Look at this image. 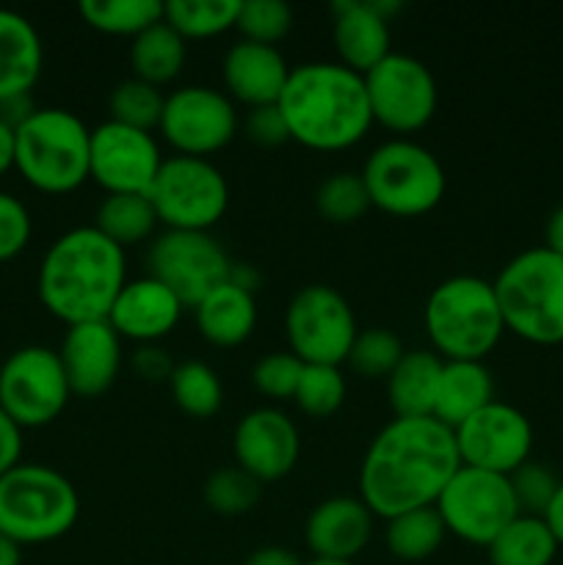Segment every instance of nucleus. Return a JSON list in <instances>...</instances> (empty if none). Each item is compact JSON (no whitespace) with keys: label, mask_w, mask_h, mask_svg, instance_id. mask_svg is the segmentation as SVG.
<instances>
[{"label":"nucleus","mask_w":563,"mask_h":565,"mask_svg":"<svg viewBox=\"0 0 563 565\" xmlns=\"http://www.w3.org/2000/svg\"><path fill=\"white\" fill-rule=\"evenodd\" d=\"M458 469L461 458L447 425L434 417H395L364 452L359 497L373 516H401L436 505Z\"/></svg>","instance_id":"f257e3e1"},{"label":"nucleus","mask_w":563,"mask_h":565,"mask_svg":"<svg viewBox=\"0 0 563 565\" xmlns=\"http://www.w3.org/2000/svg\"><path fill=\"white\" fill-rule=\"evenodd\" d=\"M127 285L125 248L97 226L64 232L39 265L36 290L53 318L66 326L108 320L110 307Z\"/></svg>","instance_id":"f03ea898"},{"label":"nucleus","mask_w":563,"mask_h":565,"mask_svg":"<svg viewBox=\"0 0 563 565\" xmlns=\"http://www.w3.org/2000/svg\"><path fill=\"white\" fill-rule=\"evenodd\" d=\"M290 141L318 152H340L362 141L373 125L364 75L340 61H312L290 70L279 97Z\"/></svg>","instance_id":"7ed1b4c3"},{"label":"nucleus","mask_w":563,"mask_h":565,"mask_svg":"<svg viewBox=\"0 0 563 565\" xmlns=\"http://www.w3.org/2000/svg\"><path fill=\"white\" fill-rule=\"evenodd\" d=\"M423 323L445 362H484L506 331L495 285L469 274L450 276L431 290Z\"/></svg>","instance_id":"20e7f679"},{"label":"nucleus","mask_w":563,"mask_h":565,"mask_svg":"<svg viewBox=\"0 0 563 565\" xmlns=\"http://www.w3.org/2000/svg\"><path fill=\"white\" fill-rule=\"evenodd\" d=\"M495 285L506 331L533 345L563 342V257L535 246L502 265Z\"/></svg>","instance_id":"39448f33"},{"label":"nucleus","mask_w":563,"mask_h":565,"mask_svg":"<svg viewBox=\"0 0 563 565\" xmlns=\"http://www.w3.org/2000/svg\"><path fill=\"white\" fill-rule=\"evenodd\" d=\"M81 497L44 463H17L0 475V533L14 544H47L75 527Z\"/></svg>","instance_id":"423d86ee"},{"label":"nucleus","mask_w":563,"mask_h":565,"mask_svg":"<svg viewBox=\"0 0 563 565\" xmlns=\"http://www.w3.org/2000/svg\"><path fill=\"white\" fill-rule=\"evenodd\" d=\"M14 136V166L36 191L70 193L88 180L92 130L72 110L39 108Z\"/></svg>","instance_id":"0eeeda50"},{"label":"nucleus","mask_w":563,"mask_h":565,"mask_svg":"<svg viewBox=\"0 0 563 565\" xmlns=\"http://www.w3.org/2000/svg\"><path fill=\"white\" fill-rule=\"evenodd\" d=\"M362 180L370 204L397 218L425 215L445 196V169L431 149L408 138H392L364 160Z\"/></svg>","instance_id":"6e6552de"},{"label":"nucleus","mask_w":563,"mask_h":565,"mask_svg":"<svg viewBox=\"0 0 563 565\" xmlns=\"http://www.w3.org/2000/svg\"><path fill=\"white\" fill-rule=\"evenodd\" d=\"M147 196L166 230L210 232L226 213L230 185L208 158L174 154L163 160Z\"/></svg>","instance_id":"1a4fd4ad"},{"label":"nucleus","mask_w":563,"mask_h":565,"mask_svg":"<svg viewBox=\"0 0 563 565\" xmlns=\"http://www.w3.org/2000/svg\"><path fill=\"white\" fill-rule=\"evenodd\" d=\"M434 508L447 533L472 546H489L519 516L511 480L472 467L453 475Z\"/></svg>","instance_id":"9d476101"},{"label":"nucleus","mask_w":563,"mask_h":565,"mask_svg":"<svg viewBox=\"0 0 563 565\" xmlns=\"http://www.w3.org/2000/svg\"><path fill=\"white\" fill-rule=\"evenodd\" d=\"M285 331L293 356L304 364L348 362L357 340V318L351 303L329 285H309L293 296L285 312Z\"/></svg>","instance_id":"9b49d317"},{"label":"nucleus","mask_w":563,"mask_h":565,"mask_svg":"<svg viewBox=\"0 0 563 565\" xmlns=\"http://www.w3.org/2000/svg\"><path fill=\"white\" fill-rule=\"evenodd\" d=\"M72 390L66 384L59 351L44 345H28L11 353L0 367V408L20 428H42L70 403Z\"/></svg>","instance_id":"f8f14e48"},{"label":"nucleus","mask_w":563,"mask_h":565,"mask_svg":"<svg viewBox=\"0 0 563 565\" xmlns=\"http://www.w3.org/2000/svg\"><path fill=\"white\" fill-rule=\"evenodd\" d=\"M147 276L169 287L182 307H196L232 274L224 246L210 232L185 230H166L155 237L147 254Z\"/></svg>","instance_id":"ddd939ff"},{"label":"nucleus","mask_w":563,"mask_h":565,"mask_svg":"<svg viewBox=\"0 0 563 565\" xmlns=\"http://www.w3.org/2000/svg\"><path fill=\"white\" fill-rule=\"evenodd\" d=\"M373 121L392 132H417L434 119L439 88L428 66L406 53H390L364 75Z\"/></svg>","instance_id":"4468645a"},{"label":"nucleus","mask_w":563,"mask_h":565,"mask_svg":"<svg viewBox=\"0 0 563 565\" xmlns=\"http://www.w3.org/2000/svg\"><path fill=\"white\" fill-rule=\"evenodd\" d=\"M158 127L177 154L208 158L235 138L237 110L230 94L210 86H182L166 97Z\"/></svg>","instance_id":"2eb2a0df"},{"label":"nucleus","mask_w":563,"mask_h":565,"mask_svg":"<svg viewBox=\"0 0 563 565\" xmlns=\"http://www.w3.org/2000/svg\"><path fill=\"white\" fill-rule=\"evenodd\" d=\"M456 447L461 467L484 469L495 475H511L530 461L533 452V425L517 406L491 401L456 430Z\"/></svg>","instance_id":"dca6fc26"},{"label":"nucleus","mask_w":563,"mask_h":565,"mask_svg":"<svg viewBox=\"0 0 563 565\" xmlns=\"http://www.w3.org/2000/svg\"><path fill=\"white\" fill-rule=\"evenodd\" d=\"M163 158L152 132L108 119L92 130L88 177L108 193H149Z\"/></svg>","instance_id":"f3484780"},{"label":"nucleus","mask_w":563,"mask_h":565,"mask_svg":"<svg viewBox=\"0 0 563 565\" xmlns=\"http://www.w3.org/2000/svg\"><path fill=\"white\" fill-rule=\"evenodd\" d=\"M232 452L237 467L246 469L259 483H270L293 472L301 456V436L285 412L263 406L237 423Z\"/></svg>","instance_id":"a211bd4d"},{"label":"nucleus","mask_w":563,"mask_h":565,"mask_svg":"<svg viewBox=\"0 0 563 565\" xmlns=\"http://www.w3.org/2000/svg\"><path fill=\"white\" fill-rule=\"evenodd\" d=\"M59 359L72 395L92 401L105 395L119 375L121 337L108 320L66 326Z\"/></svg>","instance_id":"6ab92c4d"},{"label":"nucleus","mask_w":563,"mask_h":565,"mask_svg":"<svg viewBox=\"0 0 563 565\" xmlns=\"http://www.w3.org/2000/svg\"><path fill=\"white\" fill-rule=\"evenodd\" d=\"M373 539V511L362 502V497H331L312 508L304 524L312 557L320 561H348L362 555L364 546Z\"/></svg>","instance_id":"aec40b11"},{"label":"nucleus","mask_w":563,"mask_h":565,"mask_svg":"<svg viewBox=\"0 0 563 565\" xmlns=\"http://www.w3.org/2000/svg\"><path fill=\"white\" fill-rule=\"evenodd\" d=\"M180 318L182 301L152 276L127 281L108 312V323L114 326L116 334L141 345L163 340L177 329Z\"/></svg>","instance_id":"412c9836"},{"label":"nucleus","mask_w":563,"mask_h":565,"mask_svg":"<svg viewBox=\"0 0 563 565\" xmlns=\"http://www.w3.org/2000/svg\"><path fill=\"white\" fill-rule=\"evenodd\" d=\"M221 75H224L230 99H237L248 108H259V105L279 103L287 77H290V66L279 47L241 39L226 50Z\"/></svg>","instance_id":"4be33fe9"},{"label":"nucleus","mask_w":563,"mask_h":565,"mask_svg":"<svg viewBox=\"0 0 563 565\" xmlns=\"http://www.w3.org/2000/svg\"><path fill=\"white\" fill-rule=\"evenodd\" d=\"M334 11V47L340 64L348 70L368 75L375 64L392 53L390 22L373 11L368 0H340L331 6Z\"/></svg>","instance_id":"5701e85b"},{"label":"nucleus","mask_w":563,"mask_h":565,"mask_svg":"<svg viewBox=\"0 0 563 565\" xmlns=\"http://www.w3.org/2000/svg\"><path fill=\"white\" fill-rule=\"evenodd\" d=\"M196 326L210 345L235 348L252 337L257 326V301L254 292L241 287L237 281L226 279L215 290H210L202 301L193 307Z\"/></svg>","instance_id":"b1692460"},{"label":"nucleus","mask_w":563,"mask_h":565,"mask_svg":"<svg viewBox=\"0 0 563 565\" xmlns=\"http://www.w3.org/2000/svg\"><path fill=\"white\" fill-rule=\"evenodd\" d=\"M42 39L31 20L0 9V99L31 94L42 75Z\"/></svg>","instance_id":"393cba45"},{"label":"nucleus","mask_w":563,"mask_h":565,"mask_svg":"<svg viewBox=\"0 0 563 565\" xmlns=\"http://www.w3.org/2000/svg\"><path fill=\"white\" fill-rule=\"evenodd\" d=\"M495 401V381L484 362H445L436 390L434 419L456 430L464 419L472 417Z\"/></svg>","instance_id":"a878e982"},{"label":"nucleus","mask_w":563,"mask_h":565,"mask_svg":"<svg viewBox=\"0 0 563 565\" xmlns=\"http://www.w3.org/2000/svg\"><path fill=\"white\" fill-rule=\"evenodd\" d=\"M442 359L431 351H406L386 379V397L395 417H434Z\"/></svg>","instance_id":"bb28decb"},{"label":"nucleus","mask_w":563,"mask_h":565,"mask_svg":"<svg viewBox=\"0 0 563 565\" xmlns=\"http://www.w3.org/2000/svg\"><path fill=\"white\" fill-rule=\"evenodd\" d=\"M182 64H185V39L169 22L160 20L158 25L132 36L130 66L138 81L163 86L180 75Z\"/></svg>","instance_id":"cd10ccee"},{"label":"nucleus","mask_w":563,"mask_h":565,"mask_svg":"<svg viewBox=\"0 0 563 565\" xmlns=\"http://www.w3.org/2000/svg\"><path fill=\"white\" fill-rule=\"evenodd\" d=\"M486 550L491 565H552L561 546L544 516L519 513Z\"/></svg>","instance_id":"c85d7f7f"},{"label":"nucleus","mask_w":563,"mask_h":565,"mask_svg":"<svg viewBox=\"0 0 563 565\" xmlns=\"http://www.w3.org/2000/svg\"><path fill=\"white\" fill-rule=\"evenodd\" d=\"M158 224L147 193H108L94 215V226L121 248L144 243Z\"/></svg>","instance_id":"c756f323"},{"label":"nucleus","mask_w":563,"mask_h":565,"mask_svg":"<svg viewBox=\"0 0 563 565\" xmlns=\"http://www.w3.org/2000/svg\"><path fill=\"white\" fill-rule=\"evenodd\" d=\"M447 527L434 505L406 511L401 516L386 519L384 541L392 557L403 563L428 561L445 541Z\"/></svg>","instance_id":"7c9ffc66"},{"label":"nucleus","mask_w":563,"mask_h":565,"mask_svg":"<svg viewBox=\"0 0 563 565\" xmlns=\"http://www.w3.org/2000/svg\"><path fill=\"white\" fill-rule=\"evenodd\" d=\"M83 22L110 36H138L163 20V3L158 0H81Z\"/></svg>","instance_id":"2f4dec72"},{"label":"nucleus","mask_w":563,"mask_h":565,"mask_svg":"<svg viewBox=\"0 0 563 565\" xmlns=\"http://www.w3.org/2000/svg\"><path fill=\"white\" fill-rule=\"evenodd\" d=\"M241 0H169L163 3V22L182 39H210L237 25Z\"/></svg>","instance_id":"473e14b6"},{"label":"nucleus","mask_w":563,"mask_h":565,"mask_svg":"<svg viewBox=\"0 0 563 565\" xmlns=\"http://www.w3.org/2000/svg\"><path fill=\"white\" fill-rule=\"evenodd\" d=\"M169 386L174 403L188 417L208 419L219 414L221 403H224V390H221L215 370L210 364L196 362V359L177 364L169 379Z\"/></svg>","instance_id":"72a5a7b5"},{"label":"nucleus","mask_w":563,"mask_h":565,"mask_svg":"<svg viewBox=\"0 0 563 565\" xmlns=\"http://www.w3.org/2000/svg\"><path fill=\"white\" fill-rule=\"evenodd\" d=\"M315 207L331 224H353L373 204H370V193L362 174L337 171V174L326 177L318 185V191H315Z\"/></svg>","instance_id":"f704fd0d"},{"label":"nucleus","mask_w":563,"mask_h":565,"mask_svg":"<svg viewBox=\"0 0 563 565\" xmlns=\"http://www.w3.org/2000/svg\"><path fill=\"white\" fill-rule=\"evenodd\" d=\"M346 375L334 364H304L301 381L293 395L296 406L309 417H331L346 403Z\"/></svg>","instance_id":"c9c22d12"},{"label":"nucleus","mask_w":563,"mask_h":565,"mask_svg":"<svg viewBox=\"0 0 563 565\" xmlns=\"http://www.w3.org/2000/svg\"><path fill=\"white\" fill-rule=\"evenodd\" d=\"M259 497H263V483L237 463L215 469L204 483V502L210 511L221 516H243L257 505Z\"/></svg>","instance_id":"e433bc0d"},{"label":"nucleus","mask_w":563,"mask_h":565,"mask_svg":"<svg viewBox=\"0 0 563 565\" xmlns=\"http://www.w3.org/2000/svg\"><path fill=\"white\" fill-rule=\"evenodd\" d=\"M163 103L166 97L160 94L158 86L138 81V77H127V81H121L108 97L110 119L119 121V125L149 132L152 127L160 125Z\"/></svg>","instance_id":"4c0bfd02"},{"label":"nucleus","mask_w":563,"mask_h":565,"mask_svg":"<svg viewBox=\"0 0 563 565\" xmlns=\"http://www.w3.org/2000/svg\"><path fill=\"white\" fill-rule=\"evenodd\" d=\"M403 353L406 351H403L401 337L392 334L390 329H364L353 340L348 364L353 373L364 375V379H390Z\"/></svg>","instance_id":"58836bf2"},{"label":"nucleus","mask_w":563,"mask_h":565,"mask_svg":"<svg viewBox=\"0 0 563 565\" xmlns=\"http://www.w3.org/2000/svg\"><path fill=\"white\" fill-rule=\"evenodd\" d=\"M235 28L248 42L276 47V42H282L290 33L293 9L285 0H241V14H237Z\"/></svg>","instance_id":"ea45409f"},{"label":"nucleus","mask_w":563,"mask_h":565,"mask_svg":"<svg viewBox=\"0 0 563 565\" xmlns=\"http://www.w3.org/2000/svg\"><path fill=\"white\" fill-rule=\"evenodd\" d=\"M508 480H511L519 513H524V516H544L552 497H555L557 483H561L555 472L539 461H524L522 467L508 475Z\"/></svg>","instance_id":"a19ab883"},{"label":"nucleus","mask_w":563,"mask_h":565,"mask_svg":"<svg viewBox=\"0 0 563 565\" xmlns=\"http://www.w3.org/2000/svg\"><path fill=\"white\" fill-rule=\"evenodd\" d=\"M304 362L298 356H293L290 351H276L268 356L259 359L252 367V384L263 392L270 401H287L296 395L298 381H301Z\"/></svg>","instance_id":"79ce46f5"},{"label":"nucleus","mask_w":563,"mask_h":565,"mask_svg":"<svg viewBox=\"0 0 563 565\" xmlns=\"http://www.w3.org/2000/svg\"><path fill=\"white\" fill-rule=\"evenodd\" d=\"M31 241V215L11 193L0 191V263L17 257Z\"/></svg>","instance_id":"37998d69"},{"label":"nucleus","mask_w":563,"mask_h":565,"mask_svg":"<svg viewBox=\"0 0 563 565\" xmlns=\"http://www.w3.org/2000/svg\"><path fill=\"white\" fill-rule=\"evenodd\" d=\"M243 132L248 136V141L259 143V147H279V143L290 141V132H287L279 105L248 108L246 121H243Z\"/></svg>","instance_id":"c03bdc74"},{"label":"nucleus","mask_w":563,"mask_h":565,"mask_svg":"<svg viewBox=\"0 0 563 565\" xmlns=\"http://www.w3.org/2000/svg\"><path fill=\"white\" fill-rule=\"evenodd\" d=\"M177 364L171 362L169 353L158 345H141L132 353V370L147 381H169Z\"/></svg>","instance_id":"a18cd8bd"},{"label":"nucleus","mask_w":563,"mask_h":565,"mask_svg":"<svg viewBox=\"0 0 563 565\" xmlns=\"http://www.w3.org/2000/svg\"><path fill=\"white\" fill-rule=\"evenodd\" d=\"M22 456V428L0 408V475L14 469Z\"/></svg>","instance_id":"49530a36"},{"label":"nucleus","mask_w":563,"mask_h":565,"mask_svg":"<svg viewBox=\"0 0 563 565\" xmlns=\"http://www.w3.org/2000/svg\"><path fill=\"white\" fill-rule=\"evenodd\" d=\"M36 110L39 108L33 105L31 94H17V97L0 99V121H3V125H9L11 130H17V127L25 125V121L31 119Z\"/></svg>","instance_id":"de8ad7c7"},{"label":"nucleus","mask_w":563,"mask_h":565,"mask_svg":"<svg viewBox=\"0 0 563 565\" xmlns=\"http://www.w3.org/2000/svg\"><path fill=\"white\" fill-rule=\"evenodd\" d=\"M243 565H304V561L287 546H259Z\"/></svg>","instance_id":"09e8293b"},{"label":"nucleus","mask_w":563,"mask_h":565,"mask_svg":"<svg viewBox=\"0 0 563 565\" xmlns=\"http://www.w3.org/2000/svg\"><path fill=\"white\" fill-rule=\"evenodd\" d=\"M544 248L563 257V202L550 213L544 224Z\"/></svg>","instance_id":"8fccbe9b"},{"label":"nucleus","mask_w":563,"mask_h":565,"mask_svg":"<svg viewBox=\"0 0 563 565\" xmlns=\"http://www.w3.org/2000/svg\"><path fill=\"white\" fill-rule=\"evenodd\" d=\"M544 522H546V527L552 530V535H555L557 546H563V480L557 483L555 497H552L550 508H546Z\"/></svg>","instance_id":"3c124183"},{"label":"nucleus","mask_w":563,"mask_h":565,"mask_svg":"<svg viewBox=\"0 0 563 565\" xmlns=\"http://www.w3.org/2000/svg\"><path fill=\"white\" fill-rule=\"evenodd\" d=\"M14 154H17V136L9 125L0 121V177L14 166Z\"/></svg>","instance_id":"603ef678"},{"label":"nucleus","mask_w":563,"mask_h":565,"mask_svg":"<svg viewBox=\"0 0 563 565\" xmlns=\"http://www.w3.org/2000/svg\"><path fill=\"white\" fill-rule=\"evenodd\" d=\"M22 555H20V544H14L11 539H6L0 533V565H20Z\"/></svg>","instance_id":"864d4df0"},{"label":"nucleus","mask_w":563,"mask_h":565,"mask_svg":"<svg viewBox=\"0 0 563 565\" xmlns=\"http://www.w3.org/2000/svg\"><path fill=\"white\" fill-rule=\"evenodd\" d=\"M304 565H353V563H348V561H320V557H312V561L304 563Z\"/></svg>","instance_id":"5fc2aeb1"}]
</instances>
